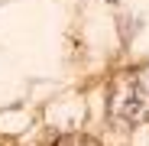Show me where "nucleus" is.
Segmentation results:
<instances>
[{"label":"nucleus","mask_w":149,"mask_h":146,"mask_svg":"<svg viewBox=\"0 0 149 146\" xmlns=\"http://www.w3.org/2000/svg\"><path fill=\"white\" fill-rule=\"evenodd\" d=\"M107 110H110V120L120 127H139L149 120V88L139 75H120L113 85H110V94H107Z\"/></svg>","instance_id":"nucleus-1"},{"label":"nucleus","mask_w":149,"mask_h":146,"mask_svg":"<svg viewBox=\"0 0 149 146\" xmlns=\"http://www.w3.org/2000/svg\"><path fill=\"white\" fill-rule=\"evenodd\" d=\"M52 146H101V143H97V140H91V136H84V133H71V136L55 140Z\"/></svg>","instance_id":"nucleus-2"}]
</instances>
